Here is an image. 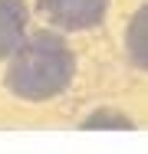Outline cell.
Returning a JSON list of instances; mask_svg holds the SVG:
<instances>
[{
    "label": "cell",
    "mask_w": 148,
    "mask_h": 154,
    "mask_svg": "<svg viewBox=\"0 0 148 154\" xmlns=\"http://www.w3.org/2000/svg\"><path fill=\"white\" fill-rule=\"evenodd\" d=\"M76 79V53L59 30H36L7 59L3 85L23 102H50Z\"/></svg>",
    "instance_id": "6da1fadb"
},
{
    "label": "cell",
    "mask_w": 148,
    "mask_h": 154,
    "mask_svg": "<svg viewBox=\"0 0 148 154\" xmlns=\"http://www.w3.org/2000/svg\"><path fill=\"white\" fill-rule=\"evenodd\" d=\"M36 13L59 33H89L105 23L109 0H36Z\"/></svg>",
    "instance_id": "7a4b0ae2"
},
{
    "label": "cell",
    "mask_w": 148,
    "mask_h": 154,
    "mask_svg": "<svg viewBox=\"0 0 148 154\" xmlns=\"http://www.w3.org/2000/svg\"><path fill=\"white\" fill-rule=\"evenodd\" d=\"M30 36V10L23 0H0V62L10 59Z\"/></svg>",
    "instance_id": "3957f363"
},
{
    "label": "cell",
    "mask_w": 148,
    "mask_h": 154,
    "mask_svg": "<svg viewBox=\"0 0 148 154\" xmlns=\"http://www.w3.org/2000/svg\"><path fill=\"white\" fill-rule=\"evenodd\" d=\"M125 56L135 69L148 72V0L128 17L125 26Z\"/></svg>",
    "instance_id": "277c9868"
},
{
    "label": "cell",
    "mask_w": 148,
    "mask_h": 154,
    "mask_svg": "<svg viewBox=\"0 0 148 154\" xmlns=\"http://www.w3.org/2000/svg\"><path fill=\"white\" fill-rule=\"evenodd\" d=\"M79 128H86V131H132L135 122L118 108H95L79 122Z\"/></svg>",
    "instance_id": "5b68a950"
}]
</instances>
